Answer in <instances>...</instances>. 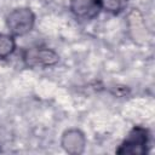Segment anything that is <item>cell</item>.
Here are the masks:
<instances>
[{"mask_svg":"<svg viewBox=\"0 0 155 155\" xmlns=\"http://www.w3.org/2000/svg\"><path fill=\"white\" fill-rule=\"evenodd\" d=\"M149 142L148 130L140 126H134L117 148V154H128V155H143L147 153V147Z\"/></svg>","mask_w":155,"mask_h":155,"instance_id":"obj_3","label":"cell"},{"mask_svg":"<svg viewBox=\"0 0 155 155\" xmlns=\"http://www.w3.org/2000/svg\"><path fill=\"white\" fill-rule=\"evenodd\" d=\"M86 143V136L79 128H68L62 133L61 137V147L70 155L82 154L85 151Z\"/></svg>","mask_w":155,"mask_h":155,"instance_id":"obj_5","label":"cell"},{"mask_svg":"<svg viewBox=\"0 0 155 155\" xmlns=\"http://www.w3.org/2000/svg\"><path fill=\"white\" fill-rule=\"evenodd\" d=\"M127 0H102V10L117 15L126 8Z\"/></svg>","mask_w":155,"mask_h":155,"instance_id":"obj_7","label":"cell"},{"mask_svg":"<svg viewBox=\"0 0 155 155\" xmlns=\"http://www.w3.org/2000/svg\"><path fill=\"white\" fill-rule=\"evenodd\" d=\"M22 61L28 68H50L58 64L59 54L52 48L35 46L23 52Z\"/></svg>","mask_w":155,"mask_h":155,"instance_id":"obj_2","label":"cell"},{"mask_svg":"<svg viewBox=\"0 0 155 155\" xmlns=\"http://www.w3.org/2000/svg\"><path fill=\"white\" fill-rule=\"evenodd\" d=\"M69 10L80 21H92L103 11L102 0H69Z\"/></svg>","mask_w":155,"mask_h":155,"instance_id":"obj_4","label":"cell"},{"mask_svg":"<svg viewBox=\"0 0 155 155\" xmlns=\"http://www.w3.org/2000/svg\"><path fill=\"white\" fill-rule=\"evenodd\" d=\"M16 39L10 33H0V59H6L16 51Z\"/></svg>","mask_w":155,"mask_h":155,"instance_id":"obj_6","label":"cell"},{"mask_svg":"<svg viewBox=\"0 0 155 155\" xmlns=\"http://www.w3.org/2000/svg\"><path fill=\"white\" fill-rule=\"evenodd\" d=\"M5 23L12 36H24L29 34L35 25V13L30 7H16L7 13Z\"/></svg>","mask_w":155,"mask_h":155,"instance_id":"obj_1","label":"cell"}]
</instances>
